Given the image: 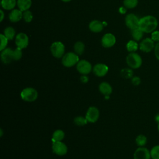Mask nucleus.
<instances>
[{
	"label": "nucleus",
	"mask_w": 159,
	"mask_h": 159,
	"mask_svg": "<svg viewBox=\"0 0 159 159\" xmlns=\"http://www.w3.org/2000/svg\"><path fill=\"white\" fill-rule=\"evenodd\" d=\"M158 26L157 19L152 16H146L139 20V27L145 33H151Z\"/></svg>",
	"instance_id": "obj_1"
},
{
	"label": "nucleus",
	"mask_w": 159,
	"mask_h": 159,
	"mask_svg": "<svg viewBox=\"0 0 159 159\" xmlns=\"http://www.w3.org/2000/svg\"><path fill=\"white\" fill-rule=\"evenodd\" d=\"M127 65L133 69H137L140 67L142 63L141 57L135 52H130L126 57Z\"/></svg>",
	"instance_id": "obj_2"
},
{
	"label": "nucleus",
	"mask_w": 159,
	"mask_h": 159,
	"mask_svg": "<svg viewBox=\"0 0 159 159\" xmlns=\"http://www.w3.org/2000/svg\"><path fill=\"white\" fill-rule=\"evenodd\" d=\"M78 55L75 52H68L65 54L61 59V63L65 67L70 68L76 65L79 61Z\"/></svg>",
	"instance_id": "obj_3"
},
{
	"label": "nucleus",
	"mask_w": 159,
	"mask_h": 159,
	"mask_svg": "<svg viewBox=\"0 0 159 159\" xmlns=\"http://www.w3.org/2000/svg\"><path fill=\"white\" fill-rule=\"evenodd\" d=\"M20 97L24 101L33 102L35 101L38 97L37 90L33 88H24L20 93Z\"/></svg>",
	"instance_id": "obj_4"
},
{
	"label": "nucleus",
	"mask_w": 159,
	"mask_h": 159,
	"mask_svg": "<svg viewBox=\"0 0 159 159\" xmlns=\"http://www.w3.org/2000/svg\"><path fill=\"white\" fill-rule=\"evenodd\" d=\"M50 52L54 57L57 58H61L65 53V45L61 42H55L50 46Z\"/></svg>",
	"instance_id": "obj_5"
},
{
	"label": "nucleus",
	"mask_w": 159,
	"mask_h": 159,
	"mask_svg": "<svg viewBox=\"0 0 159 159\" xmlns=\"http://www.w3.org/2000/svg\"><path fill=\"white\" fill-rule=\"evenodd\" d=\"M77 71L83 75L89 74L92 70L91 64L86 60H81L76 64Z\"/></svg>",
	"instance_id": "obj_6"
},
{
	"label": "nucleus",
	"mask_w": 159,
	"mask_h": 159,
	"mask_svg": "<svg viewBox=\"0 0 159 159\" xmlns=\"http://www.w3.org/2000/svg\"><path fill=\"white\" fill-rule=\"evenodd\" d=\"M85 117L86 118L88 122H90V123L96 122L99 117V109L94 106L89 107L86 112Z\"/></svg>",
	"instance_id": "obj_7"
},
{
	"label": "nucleus",
	"mask_w": 159,
	"mask_h": 159,
	"mask_svg": "<svg viewBox=\"0 0 159 159\" xmlns=\"http://www.w3.org/2000/svg\"><path fill=\"white\" fill-rule=\"evenodd\" d=\"M52 150L54 153L57 155L62 156L67 153L68 148L66 145L61 141L53 142Z\"/></svg>",
	"instance_id": "obj_8"
},
{
	"label": "nucleus",
	"mask_w": 159,
	"mask_h": 159,
	"mask_svg": "<svg viewBox=\"0 0 159 159\" xmlns=\"http://www.w3.org/2000/svg\"><path fill=\"white\" fill-rule=\"evenodd\" d=\"M15 43L17 47L23 49L25 48L29 45V37L24 33L18 34L15 38Z\"/></svg>",
	"instance_id": "obj_9"
},
{
	"label": "nucleus",
	"mask_w": 159,
	"mask_h": 159,
	"mask_svg": "<svg viewBox=\"0 0 159 159\" xmlns=\"http://www.w3.org/2000/svg\"><path fill=\"white\" fill-rule=\"evenodd\" d=\"M139 20L140 19L138 18V17L134 14H129L125 16V25L129 29L132 30L135 28L138 27Z\"/></svg>",
	"instance_id": "obj_10"
},
{
	"label": "nucleus",
	"mask_w": 159,
	"mask_h": 159,
	"mask_svg": "<svg viewBox=\"0 0 159 159\" xmlns=\"http://www.w3.org/2000/svg\"><path fill=\"white\" fill-rule=\"evenodd\" d=\"M150 151L143 147H139L134 153V159H150Z\"/></svg>",
	"instance_id": "obj_11"
},
{
	"label": "nucleus",
	"mask_w": 159,
	"mask_h": 159,
	"mask_svg": "<svg viewBox=\"0 0 159 159\" xmlns=\"http://www.w3.org/2000/svg\"><path fill=\"white\" fill-rule=\"evenodd\" d=\"M116 37L111 33L104 34L101 39V44L104 48H110L114 46L116 43Z\"/></svg>",
	"instance_id": "obj_12"
},
{
	"label": "nucleus",
	"mask_w": 159,
	"mask_h": 159,
	"mask_svg": "<svg viewBox=\"0 0 159 159\" xmlns=\"http://www.w3.org/2000/svg\"><path fill=\"white\" fill-rule=\"evenodd\" d=\"M155 48L154 41L150 38H146L143 39L139 45L140 50L144 52H150Z\"/></svg>",
	"instance_id": "obj_13"
},
{
	"label": "nucleus",
	"mask_w": 159,
	"mask_h": 159,
	"mask_svg": "<svg viewBox=\"0 0 159 159\" xmlns=\"http://www.w3.org/2000/svg\"><path fill=\"white\" fill-rule=\"evenodd\" d=\"M13 50L11 48H6L1 51V59L4 63L8 64L14 60Z\"/></svg>",
	"instance_id": "obj_14"
},
{
	"label": "nucleus",
	"mask_w": 159,
	"mask_h": 159,
	"mask_svg": "<svg viewBox=\"0 0 159 159\" xmlns=\"http://www.w3.org/2000/svg\"><path fill=\"white\" fill-rule=\"evenodd\" d=\"M109 70L108 66L104 63H98L95 65L93 68L94 74L98 77H102L105 76Z\"/></svg>",
	"instance_id": "obj_15"
},
{
	"label": "nucleus",
	"mask_w": 159,
	"mask_h": 159,
	"mask_svg": "<svg viewBox=\"0 0 159 159\" xmlns=\"http://www.w3.org/2000/svg\"><path fill=\"white\" fill-rule=\"evenodd\" d=\"M23 16V12L19 9H14L11 10L9 14V19L12 22H17L21 20Z\"/></svg>",
	"instance_id": "obj_16"
},
{
	"label": "nucleus",
	"mask_w": 159,
	"mask_h": 159,
	"mask_svg": "<svg viewBox=\"0 0 159 159\" xmlns=\"http://www.w3.org/2000/svg\"><path fill=\"white\" fill-rule=\"evenodd\" d=\"M104 28V24L102 22L98 20H93L89 24V30L94 33H98L102 30Z\"/></svg>",
	"instance_id": "obj_17"
},
{
	"label": "nucleus",
	"mask_w": 159,
	"mask_h": 159,
	"mask_svg": "<svg viewBox=\"0 0 159 159\" xmlns=\"http://www.w3.org/2000/svg\"><path fill=\"white\" fill-rule=\"evenodd\" d=\"M99 90L104 96H109L112 91L111 84L107 82H102L99 85Z\"/></svg>",
	"instance_id": "obj_18"
},
{
	"label": "nucleus",
	"mask_w": 159,
	"mask_h": 159,
	"mask_svg": "<svg viewBox=\"0 0 159 159\" xmlns=\"http://www.w3.org/2000/svg\"><path fill=\"white\" fill-rule=\"evenodd\" d=\"M17 5L18 8L22 12L29 10L32 5V0H17Z\"/></svg>",
	"instance_id": "obj_19"
},
{
	"label": "nucleus",
	"mask_w": 159,
	"mask_h": 159,
	"mask_svg": "<svg viewBox=\"0 0 159 159\" xmlns=\"http://www.w3.org/2000/svg\"><path fill=\"white\" fill-rule=\"evenodd\" d=\"M17 4L16 0H1V7L5 10H12Z\"/></svg>",
	"instance_id": "obj_20"
},
{
	"label": "nucleus",
	"mask_w": 159,
	"mask_h": 159,
	"mask_svg": "<svg viewBox=\"0 0 159 159\" xmlns=\"http://www.w3.org/2000/svg\"><path fill=\"white\" fill-rule=\"evenodd\" d=\"M143 32L138 27L132 30V37L135 41H139L143 37Z\"/></svg>",
	"instance_id": "obj_21"
},
{
	"label": "nucleus",
	"mask_w": 159,
	"mask_h": 159,
	"mask_svg": "<svg viewBox=\"0 0 159 159\" xmlns=\"http://www.w3.org/2000/svg\"><path fill=\"white\" fill-rule=\"evenodd\" d=\"M84 48H85L84 44L81 41L76 42L75 43L73 47L75 53H76L78 55H81L83 53L84 51Z\"/></svg>",
	"instance_id": "obj_22"
},
{
	"label": "nucleus",
	"mask_w": 159,
	"mask_h": 159,
	"mask_svg": "<svg viewBox=\"0 0 159 159\" xmlns=\"http://www.w3.org/2000/svg\"><path fill=\"white\" fill-rule=\"evenodd\" d=\"M65 137V133L62 130L58 129L54 131L52 135V142L61 141Z\"/></svg>",
	"instance_id": "obj_23"
},
{
	"label": "nucleus",
	"mask_w": 159,
	"mask_h": 159,
	"mask_svg": "<svg viewBox=\"0 0 159 159\" xmlns=\"http://www.w3.org/2000/svg\"><path fill=\"white\" fill-rule=\"evenodd\" d=\"M5 37L9 40H12L16 35V31L12 27H6L4 30V34H3Z\"/></svg>",
	"instance_id": "obj_24"
},
{
	"label": "nucleus",
	"mask_w": 159,
	"mask_h": 159,
	"mask_svg": "<svg viewBox=\"0 0 159 159\" xmlns=\"http://www.w3.org/2000/svg\"><path fill=\"white\" fill-rule=\"evenodd\" d=\"M126 48L129 52H135L139 48V45L135 40H130L126 45Z\"/></svg>",
	"instance_id": "obj_25"
},
{
	"label": "nucleus",
	"mask_w": 159,
	"mask_h": 159,
	"mask_svg": "<svg viewBox=\"0 0 159 159\" xmlns=\"http://www.w3.org/2000/svg\"><path fill=\"white\" fill-rule=\"evenodd\" d=\"M147 142V137L144 135H139L135 139V142L139 147H143Z\"/></svg>",
	"instance_id": "obj_26"
},
{
	"label": "nucleus",
	"mask_w": 159,
	"mask_h": 159,
	"mask_svg": "<svg viewBox=\"0 0 159 159\" xmlns=\"http://www.w3.org/2000/svg\"><path fill=\"white\" fill-rule=\"evenodd\" d=\"M120 75L124 78H130L133 77V71L130 68H124L120 71Z\"/></svg>",
	"instance_id": "obj_27"
},
{
	"label": "nucleus",
	"mask_w": 159,
	"mask_h": 159,
	"mask_svg": "<svg viewBox=\"0 0 159 159\" xmlns=\"http://www.w3.org/2000/svg\"><path fill=\"white\" fill-rule=\"evenodd\" d=\"M123 4L125 8L132 9L137 6L138 0H124Z\"/></svg>",
	"instance_id": "obj_28"
},
{
	"label": "nucleus",
	"mask_w": 159,
	"mask_h": 159,
	"mask_svg": "<svg viewBox=\"0 0 159 159\" xmlns=\"http://www.w3.org/2000/svg\"><path fill=\"white\" fill-rule=\"evenodd\" d=\"M88 120L86 117L83 116H77L74 119V123L78 126H83L88 123Z\"/></svg>",
	"instance_id": "obj_29"
},
{
	"label": "nucleus",
	"mask_w": 159,
	"mask_h": 159,
	"mask_svg": "<svg viewBox=\"0 0 159 159\" xmlns=\"http://www.w3.org/2000/svg\"><path fill=\"white\" fill-rule=\"evenodd\" d=\"M150 155L152 159H159V145H155L151 149Z\"/></svg>",
	"instance_id": "obj_30"
},
{
	"label": "nucleus",
	"mask_w": 159,
	"mask_h": 159,
	"mask_svg": "<svg viewBox=\"0 0 159 159\" xmlns=\"http://www.w3.org/2000/svg\"><path fill=\"white\" fill-rule=\"evenodd\" d=\"M22 18L24 20L25 22H30L33 19V15L32 13L31 12V11H30L29 10H27L23 12V16H22Z\"/></svg>",
	"instance_id": "obj_31"
},
{
	"label": "nucleus",
	"mask_w": 159,
	"mask_h": 159,
	"mask_svg": "<svg viewBox=\"0 0 159 159\" xmlns=\"http://www.w3.org/2000/svg\"><path fill=\"white\" fill-rule=\"evenodd\" d=\"M0 37H1V48H0V50L2 51L4 49H5L7 45V43H8V39L5 37V35L4 34H1L0 35Z\"/></svg>",
	"instance_id": "obj_32"
},
{
	"label": "nucleus",
	"mask_w": 159,
	"mask_h": 159,
	"mask_svg": "<svg viewBox=\"0 0 159 159\" xmlns=\"http://www.w3.org/2000/svg\"><path fill=\"white\" fill-rule=\"evenodd\" d=\"M13 55H14V60L17 61L20 60L22 56V49L17 47L16 49L13 50Z\"/></svg>",
	"instance_id": "obj_33"
},
{
	"label": "nucleus",
	"mask_w": 159,
	"mask_h": 159,
	"mask_svg": "<svg viewBox=\"0 0 159 159\" xmlns=\"http://www.w3.org/2000/svg\"><path fill=\"white\" fill-rule=\"evenodd\" d=\"M151 39L154 42H159V31L154 30L153 32H152Z\"/></svg>",
	"instance_id": "obj_34"
},
{
	"label": "nucleus",
	"mask_w": 159,
	"mask_h": 159,
	"mask_svg": "<svg viewBox=\"0 0 159 159\" xmlns=\"http://www.w3.org/2000/svg\"><path fill=\"white\" fill-rule=\"evenodd\" d=\"M141 82L140 78L139 76H134L132 78V83L134 86H138Z\"/></svg>",
	"instance_id": "obj_35"
},
{
	"label": "nucleus",
	"mask_w": 159,
	"mask_h": 159,
	"mask_svg": "<svg viewBox=\"0 0 159 159\" xmlns=\"http://www.w3.org/2000/svg\"><path fill=\"white\" fill-rule=\"evenodd\" d=\"M154 52H155V57L157 58V60H159V42L155 45Z\"/></svg>",
	"instance_id": "obj_36"
},
{
	"label": "nucleus",
	"mask_w": 159,
	"mask_h": 159,
	"mask_svg": "<svg viewBox=\"0 0 159 159\" xmlns=\"http://www.w3.org/2000/svg\"><path fill=\"white\" fill-rule=\"evenodd\" d=\"M80 80H81V81L82 83H87V82L88 81L89 78H88V77L87 76H86V75H83L82 76H81Z\"/></svg>",
	"instance_id": "obj_37"
},
{
	"label": "nucleus",
	"mask_w": 159,
	"mask_h": 159,
	"mask_svg": "<svg viewBox=\"0 0 159 159\" xmlns=\"http://www.w3.org/2000/svg\"><path fill=\"white\" fill-rule=\"evenodd\" d=\"M119 12L120 13H121V14H124V13H125V12H126V9H125V8H124V7H120V8H119Z\"/></svg>",
	"instance_id": "obj_38"
},
{
	"label": "nucleus",
	"mask_w": 159,
	"mask_h": 159,
	"mask_svg": "<svg viewBox=\"0 0 159 159\" xmlns=\"http://www.w3.org/2000/svg\"><path fill=\"white\" fill-rule=\"evenodd\" d=\"M0 12H1V20H0V21L2 22L4 19V12L2 9L0 10Z\"/></svg>",
	"instance_id": "obj_39"
},
{
	"label": "nucleus",
	"mask_w": 159,
	"mask_h": 159,
	"mask_svg": "<svg viewBox=\"0 0 159 159\" xmlns=\"http://www.w3.org/2000/svg\"><path fill=\"white\" fill-rule=\"evenodd\" d=\"M155 120H156V121H157V122H159V115L156 116V117H155Z\"/></svg>",
	"instance_id": "obj_40"
},
{
	"label": "nucleus",
	"mask_w": 159,
	"mask_h": 159,
	"mask_svg": "<svg viewBox=\"0 0 159 159\" xmlns=\"http://www.w3.org/2000/svg\"><path fill=\"white\" fill-rule=\"evenodd\" d=\"M63 2H70V1L71 0H61Z\"/></svg>",
	"instance_id": "obj_41"
},
{
	"label": "nucleus",
	"mask_w": 159,
	"mask_h": 159,
	"mask_svg": "<svg viewBox=\"0 0 159 159\" xmlns=\"http://www.w3.org/2000/svg\"><path fill=\"white\" fill-rule=\"evenodd\" d=\"M0 131H1V137H2V134H3V132H2V129H1Z\"/></svg>",
	"instance_id": "obj_42"
},
{
	"label": "nucleus",
	"mask_w": 159,
	"mask_h": 159,
	"mask_svg": "<svg viewBox=\"0 0 159 159\" xmlns=\"http://www.w3.org/2000/svg\"><path fill=\"white\" fill-rule=\"evenodd\" d=\"M158 130L159 131V122H158Z\"/></svg>",
	"instance_id": "obj_43"
}]
</instances>
